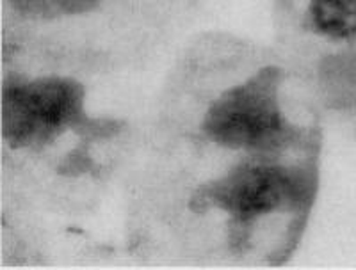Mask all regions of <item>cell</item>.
<instances>
[{"label": "cell", "instance_id": "cell-2", "mask_svg": "<svg viewBox=\"0 0 356 270\" xmlns=\"http://www.w3.org/2000/svg\"><path fill=\"white\" fill-rule=\"evenodd\" d=\"M287 75L264 65L221 89L200 116V141L241 155L287 153L321 148L319 126L287 107Z\"/></svg>", "mask_w": 356, "mask_h": 270}, {"label": "cell", "instance_id": "cell-1", "mask_svg": "<svg viewBox=\"0 0 356 270\" xmlns=\"http://www.w3.org/2000/svg\"><path fill=\"white\" fill-rule=\"evenodd\" d=\"M319 151L241 155L221 174L200 183L186 210L219 222L232 256L280 265L300 244L316 203Z\"/></svg>", "mask_w": 356, "mask_h": 270}, {"label": "cell", "instance_id": "cell-4", "mask_svg": "<svg viewBox=\"0 0 356 270\" xmlns=\"http://www.w3.org/2000/svg\"><path fill=\"white\" fill-rule=\"evenodd\" d=\"M13 12L27 24L59 25L106 15H132L146 0H9Z\"/></svg>", "mask_w": 356, "mask_h": 270}, {"label": "cell", "instance_id": "cell-3", "mask_svg": "<svg viewBox=\"0 0 356 270\" xmlns=\"http://www.w3.org/2000/svg\"><path fill=\"white\" fill-rule=\"evenodd\" d=\"M86 116V89L72 75H13L2 89V137L15 151H43L68 132H114Z\"/></svg>", "mask_w": 356, "mask_h": 270}, {"label": "cell", "instance_id": "cell-5", "mask_svg": "<svg viewBox=\"0 0 356 270\" xmlns=\"http://www.w3.org/2000/svg\"><path fill=\"white\" fill-rule=\"evenodd\" d=\"M301 28L332 43L356 41V0H300Z\"/></svg>", "mask_w": 356, "mask_h": 270}]
</instances>
